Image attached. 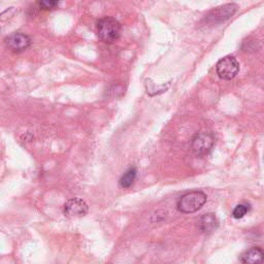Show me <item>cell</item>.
<instances>
[{
  "label": "cell",
  "instance_id": "obj_8",
  "mask_svg": "<svg viewBox=\"0 0 264 264\" xmlns=\"http://www.w3.org/2000/svg\"><path fill=\"white\" fill-rule=\"evenodd\" d=\"M243 264H262L264 261V251L261 248L253 247L240 255Z\"/></svg>",
  "mask_w": 264,
  "mask_h": 264
},
{
  "label": "cell",
  "instance_id": "obj_4",
  "mask_svg": "<svg viewBox=\"0 0 264 264\" xmlns=\"http://www.w3.org/2000/svg\"><path fill=\"white\" fill-rule=\"evenodd\" d=\"M216 70L222 80H232L239 71V64L233 56H226L218 61Z\"/></svg>",
  "mask_w": 264,
  "mask_h": 264
},
{
  "label": "cell",
  "instance_id": "obj_7",
  "mask_svg": "<svg viewBox=\"0 0 264 264\" xmlns=\"http://www.w3.org/2000/svg\"><path fill=\"white\" fill-rule=\"evenodd\" d=\"M6 46L14 52H22L28 49L31 45V39L24 33L15 32L5 38Z\"/></svg>",
  "mask_w": 264,
  "mask_h": 264
},
{
  "label": "cell",
  "instance_id": "obj_5",
  "mask_svg": "<svg viewBox=\"0 0 264 264\" xmlns=\"http://www.w3.org/2000/svg\"><path fill=\"white\" fill-rule=\"evenodd\" d=\"M237 5L234 3H228L224 4L219 7L212 9L205 17L206 22L211 24L222 23V22L228 20L230 17H232L236 12Z\"/></svg>",
  "mask_w": 264,
  "mask_h": 264
},
{
  "label": "cell",
  "instance_id": "obj_11",
  "mask_svg": "<svg viewBox=\"0 0 264 264\" xmlns=\"http://www.w3.org/2000/svg\"><path fill=\"white\" fill-rule=\"evenodd\" d=\"M249 212V206L247 204H238L234 207L232 212V217L235 219H240L246 216V214Z\"/></svg>",
  "mask_w": 264,
  "mask_h": 264
},
{
  "label": "cell",
  "instance_id": "obj_10",
  "mask_svg": "<svg viewBox=\"0 0 264 264\" xmlns=\"http://www.w3.org/2000/svg\"><path fill=\"white\" fill-rule=\"evenodd\" d=\"M136 178V169L135 168H129L122 177H121L119 184L122 188H130V187L133 185L134 181Z\"/></svg>",
  "mask_w": 264,
  "mask_h": 264
},
{
  "label": "cell",
  "instance_id": "obj_3",
  "mask_svg": "<svg viewBox=\"0 0 264 264\" xmlns=\"http://www.w3.org/2000/svg\"><path fill=\"white\" fill-rule=\"evenodd\" d=\"M215 138L210 132H198L192 138L191 147L194 154L198 157L207 155L213 149Z\"/></svg>",
  "mask_w": 264,
  "mask_h": 264
},
{
  "label": "cell",
  "instance_id": "obj_6",
  "mask_svg": "<svg viewBox=\"0 0 264 264\" xmlns=\"http://www.w3.org/2000/svg\"><path fill=\"white\" fill-rule=\"evenodd\" d=\"M88 213L87 203L81 198H71L64 204V214L71 218H80Z\"/></svg>",
  "mask_w": 264,
  "mask_h": 264
},
{
  "label": "cell",
  "instance_id": "obj_2",
  "mask_svg": "<svg viewBox=\"0 0 264 264\" xmlns=\"http://www.w3.org/2000/svg\"><path fill=\"white\" fill-rule=\"evenodd\" d=\"M97 33L103 42L113 43L121 34L120 22L113 17H104L97 22Z\"/></svg>",
  "mask_w": 264,
  "mask_h": 264
},
{
  "label": "cell",
  "instance_id": "obj_1",
  "mask_svg": "<svg viewBox=\"0 0 264 264\" xmlns=\"http://www.w3.org/2000/svg\"><path fill=\"white\" fill-rule=\"evenodd\" d=\"M207 196L202 191H191L182 195L177 203L178 211L183 214H192L200 208L206 202Z\"/></svg>",
  "mask_w": 264,
  "mask_h": 264
},
{
  "label": "cell",
  "instance_id": "obj_12",
  "mask_svg": "<svg viewBox=\"0 0 264 264\" xmlns=\"http://www.w3.org/2000/svg\"><path fill=\"white\" fill-rule=\"evenodd\" d=\"M58 5H59L58 1H49V0H45V1L39 2V6L43 9H54Z\"/></svg>",
  "mask_w": 264,
  "mask_h": 264
},
{
  "label": "cell",
  "instance_id": "obj_9",
  "mask_svg": "<svg viewBox=\"0 0 264 264\" xmlns=\"http://www.w3.org/2000/svg\"><path fill=\"white\" fill-rule=\"evenodd\" d=\"M199 225H200L201 231H203V232L212 233L219 227V221L217 217L215 216V214L208 213V214H204L200 218Z\"/></svg>",
  "mask_w": 264,
  "mask_h": 264
}]
</instances>
